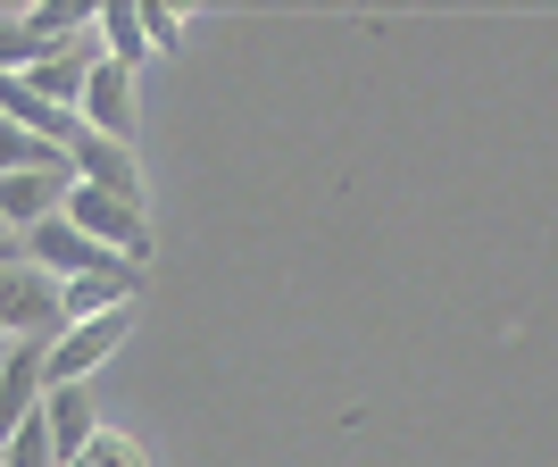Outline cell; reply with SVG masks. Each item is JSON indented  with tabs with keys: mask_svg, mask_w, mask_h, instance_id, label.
<instances>
[{
	"mask_svg": "<svg viewBox=\"0 0 558 467\" xmlns=\"http://www.w3.org/2000/svg\"><path fill=\"white\" fill-rule=\"evenodd\" d=\"M0 326H9V343H17V334H34V343H59V334H68V309H59V276H43L34 259L0 267Z\"/></svg>",
	"mask_w": 558,
	"mask_h": 467,
	"instance_id": "obj_1",
	"label": "cell"
},
{
	"mask_svg": "<svg viewBox=\"0 0 558 467\" xmlns=\"http://www.w3.org/2000/svg\"><path fill=\"white\" fill-rule=\"evenodd\" d=\"M134 334V309H109V318H84V326H68L59 343H50V384H84V375L109 359L117 343Z\"/></svg>",
	"mask_w": 558,
	"mask_h": 467,
	"instance_id": "obj_2",
	"label": "cell"
},
{
	"mask_svg": "<svg viewBox=\"0 0 558 467\" xmlns=\"http://www.w3.org/2000/svg\"><path fill=\"white\" fill-rule=\"evenodd\" d=\"M68 184H75V167H25V176H0V226L34 234L43 217L68 209Z\"/></svg>",
	"mask_w": 558,
	"mask_h": 467,
	"instance_id": "obj_3",
	"label": "cell"
},
{
	"mask_svg": "<svg viewBox=\"0 0 558 467\" xmlns=\"http://www.w3.org/2000/svg\"><path fill=\"white\" fill-rule=\"evenodd\" d=\"M75 117H84L100 142H125V151H134V75L117 68V59H100L84 100H75Z\"/></svg>",
	"mask_w": 558,
	"mask_h": 467,
	"instance_id": "obj_4",
	"label": "cell"
},
{
	"mask_svg": "<svg viewBox=\"0 0 558 467\" xmlns=\"http://www.w3.org/2000/svg\"><path fill=\"white\" fill-rule=\"evenodd\" d=\"M43 426H50V451H59V467L68 459H84L93 451V384H50L43 393Z\"/></svg>",
	"mask_w": 558,
	"mask_h": 467,
	"instance_id": "obj_5",
	"label": "cell"
},
{
	"mask_svg": "<svg viewBox=\"0 0 558 467\" xmlns=\"http://www.w3.org/2000/svg\"><path fill=\"white\" fill-rule=\"evenodd\" d=\"M68 167L84 176V184H100V192H125V201H142V167H134V151H125V142H100L93 125L75 134Z\"/></svg>",
	"mask_w": 558,
	"mask_h": 467,
	"instance_id": "obj_6",
	"label": "cell"
},
{
	"mask_svg": "<svg viewBox=\"0 0 558 467\" xmlns=\"http://www.w3.org/2000/svg\"><path fill=\"white\" fill-rule=\"evenodd\" d=\"M134 292H142V267H117V276H75V284H59V309H68V326H84V318L134 309Z\"/></svg>",
	"mask_w": 558,
	"mask_h": 467,
	"instance_id": "obj_7",
	"label": "cell"
},
{
	"mask_svg": "<svg viewBox=\"0 0 558 467\" xmlns=\"http://www.w3.org/2000/svg\"><path fill=\"white\" fill-rule=\"evenodd\" d=\"M93 25H100V50H109V59H117L125 75H134L142 59H150V34H142V9H134V0H117V9H100Z\"/></svg>",
	"mask_w": 558,
	"mask_h": 467,
	"instance_id": "obj_8",
	"label": "cell"
},
{
	"mask_svg": "<svg viewBox=\"0 0 558 467\" xmlns=\"http://www.w3.org/2000/svg\"><path fill=\"white\" fill-rule=\"evenodd\" d=\"M25 167H68V151L43 134H25V125H9L0 117V176H25Z\"/></svg>",
	"mask_w": 558,
	"mask_h": 467,
	"instance_id": "obj_9",
	"label": "cell"
},
{
	"mask_svg": "<svg viewBox=\"0 0 558 467\" xmlns=\"http://www.w3.org/2000/svg\"><path fill=\"white\" fill-rule=\"evenodd\" d=\"M9 467H59V451H50V426H43V409L9 434Z\"/></svg>",
	"mask_w": 558,
	"mask_h": 467,
	"instance_id": "obj_10",
	"label": "cell"
},
{
	"mask_svg": "<svg viewBox=\"0 0 558 467\" xmlns=\"http://www.w3.org/2000/svg\"><path fill=\"white\" fill-rule=\"evenodd\" d=\"M68 467H142V443H125V434H109V426H100L93 451H84V459H68Z\"/></svg>",
	"mask_w": 558,
	"mask_h": 467,
	"instance_id": "obj_11",
	"label": "cell"
},
{
	"mask_svg": "<svg viewBox=\"0 0 558 467\" xmlns=\"http://www.w3.org/2000/svg\"><path fill=\"white\" fill-rule=\"evenodd\" d=\"M142 34H150V50H175V43H184L175 9H142Z\"/></svg>",
	"mask_w": 558,
	"mask_h": 467,
	"instance_id": "obj_12",
	"label": "cell"
},
{
	"mask_svg": "<svg viewBox=\"0 0 558 467\" xmlns=\"http://www.w3.org/2000/svg\"><path fill=\"white\" fill-rule=\"evenodd\" d=\"M0 343H9V326H0Z\"/></svg>",
	"mask_w": 558,
	"mask_h": 467,
	"instance_id": "obj_13",
	"label": "cell"
},
{
	"mask_svg": "<svg viewBox=\"0 0 558 467\" xmlns=\"http://www.w3.org/2000/svg\"><path fill=\"white\" fill-rule=\"evenodd\" d=\"M0 467H9V451H0Z\"/></svg>",
	"mask_w": 558,
	"mask_h": 467,
	"instance_id": "obj_14",
	"label": "cell"
},
{
	"mask_svg": "<svg viewBox=\"0 0 558 467\" xmlns=\"http://www.w3.org/2000/svg\"><path fill=\"white\" fill-rule=\"evenodd\" d=\"M0 350H9V343H0Z\"/></svg>",
	"mask_w": 558,
	"mask_h": 467,
	"instance_id": "obj_15",
	"label": "cell"
}]
</instances>
